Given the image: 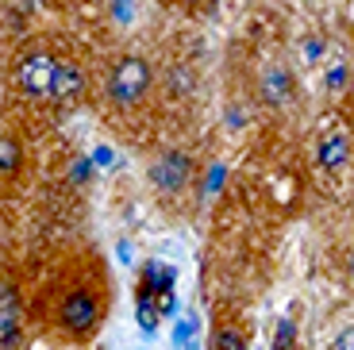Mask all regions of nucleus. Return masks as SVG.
Segmentation results:
<instances>
[{"mask_svg":"<svg viewBox=\"0 0 354 350\" xmlns=\"http://www.w3.org/2000/svg\"><path fill=\"white\" fill-rule=\"evenodd\" d=\"M147 89H151V66L139 54H124L108 73V97L124 108H131L135 100L147 97Z\"/></svg>","mask_w":354,"mask_h":350,"instance_id":"f257e3e1","label":"nucleus"},{"mask_svg":"<svg viewBox=\"0 0 354 350\" xmlns=\"http://www.w3.org/2000/svg\"><path fill=\"white\" fill-rule=\"evenodd\" d=\"M54 66L58 58L46 50H27L16 66V85L27 97H50V81H54Z\"/></svg>","mask_w":354,"mask_h":350,"instance_id":"f03ea898","label":"nucleus"},{"mask_svg":"<svg viewBox=\"0 0 354 350\" xmlns=\"http://www.w3.org/2000/svg\"><path fill=\"white\" fill-rule=\"evenodd\" d=\"M97 297L88 289H73L70 297L62 300V308H58V327H62L66 335H88L93 327H97Z\"/></svg>","mask_w":354,"mask_h":350,"instance_id":"7ed1b4c3","label":"nucleus"},{"mask_svg":"<svg viewBox=\"0 0 354 350\" xmlns=\"http://www.w3.org/2000/svg\"><path fill=\"white\" fill-rule=\"evenodd\" d=\"M189 177H193V166H189V158L177 154V150L162 154L151 166V181H154V189H162V193H181V189L189 185Z\"/></svg>","mask_w":354,"mask_h":350,"instance_id":"20e7f679","label":"nucleus"},{"mask_svg":"<svg viewBox=\"0 0 354 350\" xmlns=\"http://www.w3.org/2000/svg\"><path fill=\"white\" fill-rule=\"evenodd\" d=\"M81 93H85V70L73 66V62H58L50 81V97L58 104H73V100H81Z\"/></svg>","mask_w":354,"mask_h":350,"instance_id":"39448f33","label":"nucleus"},{"mask_svg":"<svg viewBox=\"0 0 354 350\" xmlns=\"http://www.w3.org/2000/svg\"><path fill=\"white\" fill-rule=\"evenodd\" d=\"M258 85H262V100H266V104H274V108L289 104L292 93H297V81H292V73L285 70V66H270Z\"/></svg>","mask_w":354,"mask_h":350,"instance_id":"423d86ee","label":"nucleus"},{"mask_svg":"<svg viewBox=\"0 0 354 350\" xmlns=\"http://www.w3.org/2000/svg\"><path fill=\"white\" fill-rule=\"evenodd\" d=\"M16 331H19V297L8 281L0 277V339L16 342Z\"/></svg>","mask_w":354,"mask_h":350,"instance_id":"0eeeda50","label":"nucleus"},{"mask_svg":"<svg viewBox=\"0 0 354 350\" xmlns=\"http://www.w3.org/2000/svg\"><path fill=\"white\" fill-rule=\"evenodd\" d=\"M316 158H319V166L324 169H343V162H346V135H328V139L319 142Z\"/></svg>","mask_w":354,"mask_h":350,"instance_id":"6e6552de","label":"nucleus"},{"mask_svg":"<svg viewBox=\"0 0 354 350\" xmlns=\"http://www.w3.org/2000/svg\"><path fill=\"white\" fill-rule=\"evenodd\" d=\"M19 162H24V150L12 135H0V174H16Z\"/></svg>","mask_w":354,"mask_h":350,"instance_id":"1a4fd4ad","label":"nucleus"},{"mask_svg":"<svg viewBox=\"0 0 354 350\" xmlns=\"http://www.w3.org/2000/svg\"><path fill=\"white\" fill-rule=\"evenodd\" d=\"M292 339H297V327H292L289 320H281V324H277V335H274V347L277 350H292Z\"/></svg>","mask_w":354,"mask_h":350,"instance_id":"9d476101","label":"nucleus"},{"mask_svg":"<svg viewBox=\"0 0 354 350\" xmlns=\"http://www.w3.org/2000/svg\"><path fill=\"white\" fill-rule=\"evenodd\" d=\"M301 50H304V62H319V58H324V39H316V35L304 39Z\"/></svg>","mask_w":354,"mask_h":350,"instance_id":"9b49d317","label":"nucleus"},{"mask_svg":"<svg viewBox=\"0 0 354 350\" xmlns=\"http://www.w3.org/2000/svg\"><path fill=\"white\" fill-rule=\"evenodd\" d=\"M335 350H351V331H343V335L335 339Z\"/></svg>","mask_w":354,"mask_h":350,"instance_id":"f8f14e48","label":"nucleus"}]
</instances>
